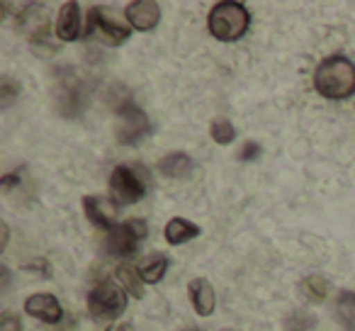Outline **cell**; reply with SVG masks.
I'll use <instances>...</instances> for the list:
<instances>
[{
	"label": "cell",
	"instance_id": "6da1fadb",
	"mask_svg": "<svg viewBox=\"0 0 355 331\" xmlns=\"http://www.w3.org/2000/svg\"><path fill=\"white\" fill-rule=\"evenodd\" d=\"M314 88L329 100H345L355 93V64L343 54L324 59L314 71Z\"/></svg>",
	"mask_w": 355,
	"mask_h": 331
},
{
	"label": "cell",
	"instance_id": "7a4b0ae2",
	"mask_svg": "<svg viewBox=\"0 0 355 331\" xmlns=\"http://www.w3.org/2000/svg\"><path fill=\"white\" fill-rule=\"evenodd\" d=\"M207 25H209L212 37H217L219 42H236L248 32L251 12H248L246 6H241V3L224 0V3H217V6L209 10Z\"/></svg>",
	"mask_w": 355,
	"mask_h": 331
},
{
	"label": "cell",
	"instance_id": "3957f363",
	"mask_svg": "<svg viewBox=\"0 0 355 331\" xmlns=\"http://www.w3.org/2000/svg\"><path fill=\"white\" fill-rule=\"evenodd\" d=\"M127 309V295L119 285L110 280H103L88 295V312L98 321H112Z\"/></svg>",
	"mask_w": 355,
	"mask_h": 331
},
{
	"label": "cell",
	"instance_id": "277c9868",
	"mask_svg": "<svg viewBox=\"0 0 355 331\" xmlns=\"http://www.w3.org/2000/svg\"><path fill=\"white\" fill-rule=\"evenodd\" d=\"M110 188L117 203L132 205L146 195L148 178L144 169H129V166H117L110 176Z\"/></svg>",
	"mask_w": 355,
	"mask_h": 331
},
{
	"label": "cell",
	"instance_id": "5b68a950",
	"mask_svg": "<svg viewBox=\"0 0 355 331\" xmlns=\"http://www.w3.org/2000/svg\"><path fill=\"white\" fill-rule=\"evenodd\" d=\"M148 234V227L144 219H127L124 224H119L117 229L107 234L105 239V246L112 256H119V258H127V256H134L139 248V244L146 239Z\"/></svg>",
	"mask_w": 355,
	"mask_h": 331
},
{
	"label": "cell",
	"instance_id": "8992f818",
	"mask_svg": "<svg viewBox=\"0 0 355 331\" xmlns=\"http://www.w3.org/2000/svg\"><path fill=\"white\" fill-rule=\"evenodd\" d=\"M119 114V129H117V139L119 144H127V146H134V144L144 142V139L151 134V122H148L146 112H144L139 105H134L132 100H124L117 108Z\"/></svg>",
	"mask_w": 355,
	"mask_h": 331
},
{
	"label": "cell",
	"instance_id": "52a82bcc",
	"mask_svg": "<svg viewBox=\"0 0 355 331\" xmlns=\"http://www.w3.org/2000/svg\"><path fill=\"white\" fill-rule=\"evenodd\" d=\"M88 32H90L93 37H98L100 42L110 44V46L124 44V42L129 40V35H132V32H129L127 27H122L119 22L110 20V17L105 15V10H100V8H93V10H90V17H88Z\"/></svg>",
	"mask_w": 355,
	"mask_h": 331
},
{
	"label": "cell",
	"instance_id": "ba28073f",
	"mask_svg": "<svg viewBox=\"0 0 355 331\" xmlns=\"http://www.w3.org/2000/svg\"><path fill=\"white\" fill-rule=\"evenodd\" d=\"M83 210H85V217H88L95 227L105 229V232H112V229H117L119 207L114 203H110L107 198H100V195H88V198H83Z\"/></svg>",
	"mask_w": 355,
	"mask_h": 331
},
{
	"label": "cell",
	"instance_id": "9c48e42d",
	"mask_svg": "<svg viewBox=\"0 0 355 331\" xmlns=\"http://www.w3.org/2000/svg\"><path fill=\"white\" fill-rule=\"evenodd\" d=\"M124 15H127L132 30L151 32L161 22V6L153 0H137V3H129Z\"/></svg>",
	"mask_w": 355,
	"mask_h": 331
},
{
	"label": "cell",
	"instance_id": "30bf717a",
	"mask_svg": "<svg viewBox=\"0 0 355 331\" xmlns=\"http://www.w3.org/2000/svg\"><path fill=\"white\" fill-rule=\"evenodd\" d=\"M25 312L30 316H35V319L44 321V324H59L61 314H64L59 300L54 295H49V292H37V295L27 297Z\"/></svg>",
	"mask_w": 355,
	"mask_h": 331
},
{
	"label": "cell",
	"instance_id": "8fae6325",
	"mask_svg": "<svg viewBox=\"0 0 355 331\" xmlns=\"http://www.w3.org/2000/svg\"><path fill=\"white\" fill-rule=\"evenodd\" d=\"M56 37L61 42H76L80 37V8L78 3H64L56 17Z\"/></svg>",
	"mask_w": 355,
	"mask_h": 331
},
{
	"label": "cell",
	"instance_id": "7c38bea8",
	"mask_svg": "<svg viewBox=\"0 0 355 331\" xmlns=\"http://www.w3.org/2000/svg\"><path fill=\"white\" fill-rule=\"evenodd\" d=\"M190 302H193L195 314L200 316H209L217 307V297H214V287L209 285L205 278H195L190 280Z\"/></svg>",
	"mask_w": 355,
	"mask_h": 331
},
{
	"label": "cell",
	"instance_id": "4fadbf2b",
	"mask_svg": "<svg viewBox=\"0 0 355 331\" xmlns=\"http://www.w3.org/2000/svg\"><path fill=\"white\" fill-rule=\"evenodd\" d=\"M195 163L188 153L183 151H173L158 161V173H163L166 178H188L193 173Z\"/></svg>",
	"mask_w": 355,
	"mask_h": 331
},
{
	"label": "cell",
	"instance_id": "5bb4252c",
	"mask_svg": "<svg viewBox=\"0 0 355 331\" xmlns=\"http://www.w3.org/2000/svg\"><path fill=\"white\" fill-rule=\"evenodd\" d=\"M163 234H166V241L171 244V246H180V244H188L190 239L200 237V227L183 217H173L171 222L166 224V232Z\"/></svg>",
	"mask_w": 355,
	"mask_h": 331
},
{
	"label": "cell",
	"instance_id": "9a60e30c",
	"mask_svg": "<svg viewBox=\"0 0 355 331\" xmlns=\"http://www.w3.org/2000/svg\"><path fill=\"white\" fill-rule=\"evenodd\" d=\"M117 280H119V285H122L132 297H137V300H141V297L146 295L144 278H141V273H139L137 266H129V263L117 266Z\"/></svg>",
	"mask_w": 355,
	"mask_h": 331
},
{
	"label": "cell",
	"instance_id": "2e32d148",
	"mask_svg": "<svg viewBox=\"0 0 355 331\" xmlns=\"http://www.w3.org/2000/svg\"><path fill=\"white\" fill-rule=\"evenodd\" d=\"M166 271H168V258L163 256V253H151V256L144 258L141 266H139V273H141L144 282H158V280H163Z\"/></svg>",
	"mask_w": 355,
	"mask_h": 331
},
{
	"label": "cell",
	"instance_id": "e0dca14e",
	"mask_svg": "<svg viewBox=\"0 0 355 331\" xmlns=\"http://www.w3.org/2000/svg\"><path fill=\"white\" fill-rule=\"evenodd\" d=\"M336 319L345 326L355 324V292L350 290H340L336 297Z\"/></svg>",
	"mask_w": 355,
	"mask_h": 331
},
{
	"label": "cell",
	"instance_id": "ac0fdd59",
	"mask_svg": "<svg viewBox=\"0 0 355 331\" xmlns=\"http://www.w3.org/2000/svg\"><path fill=\"white\" fill-rule=\"evenodd\" d=\"M209 134H212L214 142L222 144V146H229V144L236 139V129H234V124L229 122V119H224V117L214 119V122L209 124Z\"/></svg>",
	"mask_w": 355,
	"mask_h": 331
},
{
	"label": "cell",
	"instance_id": "d6986e66",
	"mask_svg": "<svg viewBox=\"0 0 355 331\" xmlns=\"http://www.w3.org/2000/svg\"><path fill=\"white\" fill-rule=\"evenodd\" d=\"M302 292H304L311 302H324L326 292H329V285H326V280L321 275H311L302 280Z\"/></svg>",
	"mask_w": 355,
	"mask_h": 331
},
{
	"label": "cell",
	"instance_id": "ffe728a7",
	"mask_svg": "<svg viewBox=\"0 0 355 331\" xmlns=\"http://www.w3.org/2000/svg\"><path fill=\"white\" fill-rule=\"evenodd\" d=\"M17 95H20V83L6 76V78L0 80V108L8 110L17 100Z\"/></svg>",
	"mask_w": 355,
	"mask_h": 331
},
{
	"label": "cell",
	"instance_id": "44dd1931",
	"mask_svg": "<svg viewBox=\"0 0 355 331\" xmlns=\"http://www.w3.org/2000/svg\"><path fill=\"white\" fill-rule=\"evenodd\" d=\"M0 331H22V324L15 314L6 312V314H0Z\"/></svg>",
	"mask_w": 355,
	"mask_h": 331
},
{
	"label": "cell",
	"instance_id": "7402d4cb",
	"mask_svg": "<svg viewBox=\"0 0 355 331\" xmlns=\"http://www.w3.org/2000/svg\"><path fill=\"white\" fill-rule=\"evenodd\" d=\"M258 153H261V146L256 142H246L239 151V161H253V158H258Z\"/></svg>",
	"mask_w": 355,
	"mask_h": 331
},
{
	"label": "cell",
	"instance_id": "603a6c76",
	"mask_svg": "<svg viewBox=\"0 0 355 331\" xmlns=\"http://www.w3.org/2000/svg\"><path fill=\"white\" fill-rule=\"evenodd\" d=\"M20 183V173H8V176H3V180H0V185L6 190H10L12 185H17Z\"/></svg>",
	"mask_w": 355,
	"mask_h": 331
},
{
	"label": "cell",
	"instance_id": "cb8c5ba5",
	"mask_svg": "<svg viewBox=\"0 0 355 331\" xmlns=\"http://www.w3.org/2000/svg\"><path fill=\"white\" fill-rule=\"evenodd\" d=\"M107 331H134V329H132V324H112Z\"/></svg>",
	"mask_w": 355,
	"mask_h": 331
},
{
	"label": "cell",
	"instance_id": "d4e9b609",
	"mask_svg": "<svg viewBox=\"0 0 355 331\" xmlns=\"http://www.w3.org/2000/svg\"><path fill=\"white\" fill-rule=\"evenodd\" d=\"M345 331H355V324H350V326H345Z\"/></svg>",
	"mask_w": 355,
	"mask_h": 331
},
{
	"label": "cell",
	"instance_id": "484cf974",
	"mask_svg": "<svg viewBox=\"0 0 355 331\" xmlns=\"http://www.w3.org/2000/svg\"><path fill=\"white\" fill-rule=\"evenodd\" d=\"M183 331H202V329H183Z\"/></svg>",
	"mask_w": 355,
	"mask_h": 331
},
{
	"label": "cell",
	"instance_id": "4316f807",
	"mask_svg": "<svg viewBox=\"0 0 355 331\" xmlns=\"http://www.w3.org/2000/svg\"><path fill=\"white\" fill-rule=\"evenodd\" d=\"M224 331H234V329H224Z\"/></svg>",
	"mask_w": 355,
	"mask_h": 331
}]
</instances>
